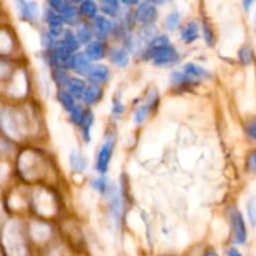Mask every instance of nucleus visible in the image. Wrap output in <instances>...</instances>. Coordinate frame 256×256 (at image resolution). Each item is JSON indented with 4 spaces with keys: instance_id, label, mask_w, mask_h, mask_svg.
<instances>
[{
    "instance_id": "obj_1",
    "label": "nucleus",
    "mask_w": 256,
    "mask_h": 256,
    "mask_svg": "<svg viewBox=\"0 0 256 256\" xmlns=\"http://www.w3.org/2000/svg\"><path fill=\"white\" fill-rule=\"evenodd\" d=\"M230 222H232L234 242L236 244H244L246 242L248 232L242 212H238L236 209H232V212H230Z\"/></svg>"
},
{
    "instance_id": "obj_39",
    "label": "nucleus",
    "mask_w": 256,
    "mask_h": 256,
    "mask_svg": "<svg viewBox=\"0 0 256 256\" xmlns=\"http://www.w3.org/2000/svg\"><path fill=\"white\" fill-rule=\"evenodd\" d=\"M204 256H219V255H218L216 252H208Z\"/></svg>"
},
{
    "instance_id": "obj_8",
    "label": "nucleus",
    "mask_w": 256,
    "mask_h": 256,
    "mask_svg": "<svg viewBox=\"0 0 256 256\" xmlns=\"http://www.w3.org/2000/svg\"><path fill=\"white\" fill-rule=\"evenodd\" d=\"M46 20L49 22V32L52 36H58V35L62 34V24H64V19L62 18V15L56 14L52 10L48 12L46 14Z\"/></svg>"
},
{
    "instance_id": "obj_15",
    "label": "nucleus",
    "mask_w": 256,
    "mask_h": 256,
    "mask_svg": "<svg viewBox=\"0 0 256 256\" xmlns=\"http://www.w3.org/2000/svg\"><path fill=\"white\" fill-rule=\"evenodd\" d=\"M92 28L86 22H79L76 26V38L80 44H90L92 40Z\"/></svg>"
},
{
    "instance_id": "obj_22",
    "label": "nucleus",
    "mask_w": 256,
    "mask_h": 256,
    "mask_svg": "<svg viewBox=\"0 0 256 256\" xmlns=\"http://www.w3.org/2000/svg\"><path fill=\"white\" fill-rule=\"evenodd\" d=\"M92 122H94V115L90 112L85 114V119L82 122V136H84L85 142H90V128H92Z\"/></svg>"
},
{
    "instance_id": "obj_37",
    "label": "nucleus",
    "mask_w": 256,
    "mask_h": 256,
    "mask_svg": "<svg viewBox=\"0 0 256 256\" xmlns=\"http://www.w3.org/2000/svg\"><path fill=\"white\" fill-rule=\"evenodd\" d=\"M228 256H242V255L240 254L236 249H230L229 252H228Z\"/></svg>"
},
{
    "instance_id": "obj_26",
    "label": "nucleus",
    "mask_w": 256,
    "mask_h": 256,
    "mask_svg": "<svg viewBox=\"0 0 256 256\" xmlns=\"http://www.w3.org/2000/svg\"><path fill=\"white\" fill-rule=\"evenodd\" d=\"M239 59L242 64L248 65L252 62V50L249 46H242L239 52Z\"/></svg>"
},
{
    "instance_id": "obj_11",
    "label": "nucleus",
    "mask_w": 256,
    "mask_h": 256,
    "mask_svg": "<svg viewBox=\"0 0 256 256\" xmlns=\"http://www.w3.org/2000/svg\"><path fill=\"white\" fill-rule=\"evenodd\" d=\"M100 96H102V89H100L99 85L92 84L89 86H86V90H85L82 99H84L85 104L92 105L99 102Z\"/></svg>"
},
{
    "instance_id": "obj_21",
    "label": "nucleus",
    "mask_w": 256,
    "mask_h": 256,
    "mask_svg": "<svg viewBox=\"0 0 256 256\" xmlns=\"http://www.w3.org/2000/svg\"><path fill=\"white\" fill-rule=\"evenodd\" d=\"M22 16L24 19H32L36 15L38 5L36 2H22Z\"/></svg>"
},
{
    "instance_id": "obj_24",
    "label": "nucleus",
    "mask_w": 256,
    "mask_h": 256,
    "mask_svg": "<svg viewBox=\"0 0 256 256\" xmlns=\"http://www.w3.org/2000/svg\"><path fill=\"white\" fill-rule=\"evenodd\" d=\"M85 114H86V112H84V110H82V108L80 106V105H76V106L70 112V116H72V122L78 125L82 124V122H84L85 119Z\"/></svg>"
},
{
    "instance_id": "obj_16",
    "label": "nucleus",
    "mask_w": 256,
    "mask_h": 256,
    "mask_svg": "<svg viewBox=\"0 0 256 256\" xmlns=\"http://www.w3.org/2000/svg\"><path fill=\"white\" fill-rule=\"evenodd\" d=\"M110 59L119 68L126 66L128 62H129V56L124 49H112L110 52Z\"/></svg>"
},
{
    "instance_id": "obj_30",
    "label": "nucleus",
    "mask_w": 256,
    "mask_h": 256,
    "mask_svg": "<svg viewBox=\"0 0 256 256\" xmlns=\"http://www.w3.org/2000/svg\"><path fill=\"white\" fill-rule=\"evenodd\" d=\"M168 42H169V39H168L166 35H160V36H156L152 42H150V48H152V49L164 48L168 46Z\"/></svg>"
},
{
    "instance_id": "obj_28",
    "label": "nucleus",
    "mask_w": 256,
    "mask_h": 256,
    "mask_svg": "<svg viewBox=\"0 0 256 256\" xmlns=\"http://www.w3.org/2000/svg\"><path fill=\"white\" fill-rule=\"evenodd\" d=\"M52 76H54V80L58 82V84L60 85H68V82H69L70 78H68L66 72H64V69L62 68H56V69L54 70V74H52Z\"/></svg>"
},
{
    "instance_id": "obj_40",
    "label": "nucleus",
    "mask_w": 256,
    "mask_h": 256,
    "mask_svg": "<svg viewBox=\"0 0 256 256\" xmlns=\"http://www.w3.org/2000/svg\"><path fill=\"white\" fill-rule=\"evenodd\" d=\"M252 2H244V5H245V6H246V9H248V8H249V6H252Z\"/></svg>"
},
{
    "instance_id": "obj_19",
    "label": "nucleus",
    "mask_w": 256,
    "mask_h": 256,
    "mask_svg": "<svg viewBox=\"0 0 256 256\" xmlns=\"http://www.w3.org/2000/svg\"><path fill=\"white\" fill-rule=\"evenodd\" d=\"M62 44L70 50V52H75L79 48V40H78L76 34L72 32V30H65L64 32V40H62Z\"/></svg>"
},
{
    "instance_id": "obj_31",
    "label": "nucleus",
    "mask_w": 256,
    "mask_h": 256,
    "mask_svg": "<svg viewBox=\"0 0 256 256\" xmlns=\"http://www.w3.org/2000/svg\"><path fill=\"white\" fill-rule=\"evenodd\" d=\"M148 112H149V105H144V106L139 108L138 112H135V120L136 122H142L148 116Z\"/></svg>"
},
{
    "instance_id": "obj_23",
    "label": "nucleus",
    "mask_w": 256,
    "mask_h": 256,
    "mask_svg": "<svg viewBox=\"0 0 256 256\" xmlns=\"http://www.w3.org/2000/svg\"><path fill=\"white\" fill-rule=\"evenodd\" d=\"M155 34H156V29L154 28V25H145L139 32L140 39H142V42H152L155 39Z\"/></svg>"
},
{
    "instance_id": "obj_13",
    "label": "nucleus",
    "mask_w": 256,
    "mask_h": 256,
    "mask_svg": "<svg viewBox=\"0 0 256 256\" xmlns=\"http://www.w3.org/2000/svg\"><path fill=\"white\" fill-rule=\"evenodd\" d=\"M59 14L62 15V18L64 19V22H66V24H74V22H76L78 10L72 4H70V2H64Z\"/></svg>"
},
{
    "instance_id": "obj_14",
    "label": "nucleus",
    "mask_w": 256,
    "mask_h": 256,
    "mask_svg": "<svg viewBox=\"0 0 256 256\" xmlns=\"http://www.w3.org/2000/svg\"><path fill=\"white\" fill-rule=\"evenodd\" d=\"M185 74L189 78H195V79H202V78L210 76V74L208 72V70H205L204 68L199 66V65L194 64V62H188L184 66Z\"/></svg>"
},
{
    "instance_id": "obj_18",
    "label": "nucleus",
    "mask_w": 256,
    "mask_h": 256,
    "mask_svg": "<svg viewBox=\"0 0 256 256\" xmlns=\"http://www.w3.org/2000/svg\"><path fill=\"white\" fill-rule=\"evenodd\" d=\"M79 12L86 18H96L98 5L92 0H85L80 4Z\"/></svg>"
},
{
    "instance_id": "obj_32",
    "label": "nucleus",
    "mask_w": 256,
    "mask_h": 256,
    "mask_svg": "<svg viewBox=\"0 0 256 256\" xmlns=\"http://www.w3.org/2000/svg\"><path fill=\"white\" fill-rule=\"evenodd\" d=\"M202 32H204V38L206 44L212 45V42H214V34H212V29H210V26L206 24V22L202 24Z\"/></svg>"
},
{
    "instance_id": "obj_29",
    "label": "nucleus",
    "mask_w": 256,
    "mask_h": 256,
    "mask_svg": "<svg viewBox=\"0 0 256 256\" xmlns=\"http://www.w3.org/2000/svg\"><path fill=\"white\" fill-rule=\"evenodd\" d=\"M118 5L119 4L116 2H104L102 5V10L105 14L114 16L118 12Z\"/></svg>"
},
{
    "instance_id": "obj_34",
    "label": "nucleus",
    "mask_w": 256,
    "mask_h": 256,
    "mask_svg": "<svg viewBox=\"0 0 256 256\" xmlns=\"http://www.w3.org/2000/svg\"><path fill=\"white\" fill-rule=\"evenodd\" d=\"M246 166L250 172H256V150H254V152H252L249 155H248Z\"/></svg>"
},
{
    "instance_id": "obj_3",
    "label": "nucleus",
    "mask_w": 256,
    "mask_h": 256,
    "mask_svg": "<svg viewBox=\"0 0 256 256\" xmlns=\"http://www.w3.org/2000/svg\"><path fill=\"white\" fill-rule=\"evenodd\" d=\"M156 8L152 2H142L135 12V19L145 25H152L156 19Z\"/></svg>"
},
{
    "instance_id": "obj_12",
    "label": "nucleus",
    "mask_w": 256,
    "mask_h": 256,
    "mask_svg": "<svg viewBox=\"0 0 256 256\" xmlns=\"http://www.w3.org/2000/svg\"><path fill=\"white\" fill-rule=\"evenodd\" d=\"M199 36V25L195 22H190L185 25L182 32V38L185 42H192Z\"/></svg>"
},
{
    "instance_id": "obj_38",
    "label": "nucleus",
    "mask_w": 256,
    "mask_h": 256,
    "mask_svg": "<svg viewBox=\"0 0 256 256\" xmlns=\"http://www.w3.org/2000/svg\"><path fill=\"white\" fill-rule=\"evenodd\" d=\"M122 109H124V108H122V105L118 104V105H115L114 109H112V112H115V114H119V112H122Z\"/></svg>"
},
{
    "instance_id": "obj_27",
    "label": "nucleus",
    "mask_w": 256,
    "mask_h": 256,
    "mask_svg": "<svg viewBox=\"0 0 256 256\" xmlns=\"http://www.w3.org/2000/svg\"><path fill=\"white\" fill-rule=\"evenodd\" d=\"M70 162H72V169L78 170V172H82V170H84L85 166H86V162H85L84 158L75 154V152L72 155V160H70Z\"/></svg>"
},
{
    "instance_id": "obj_6",
    "label": "nucleus",
    "mask_w": 256,
    "mask_h": 256,
    "mask_svg": "<svg viewBox=\"0 0 256 256\" xmlns=\"http://www.w3.org/2000/svg\"><path fill=\"white\" fill-rule=\"evenodd\" d=\"M109 75H110V70L106 65L98 64L92 68V70H90L89 74H88V79H89V82H92L94 85H98V84H102V82H108Z\"/></svg>"
},
{
    "instance_id": "obj_17",
    "label": "nucleus",
    "mask_w": 256,
    "mask_h": 256,
    "mask_svg": "<svg viewBox=\"0 0 256 256\" xmlns=\"http://www.w3.org/2000/svg\"><path fill=\"white\" fill-rule=\"evenodd\" d=\"M58 99H59V102H62V106H64L69 112H72L75 106H76V105H75L74 96H72L69 92H65V90H59V92H58Z\"/></svg>"
},
{
    "instance_id": "obj_7",
    "label": "nucleus",
    "mask_w": 256,
    "mask_h": 256,
    "mask_svg": "<svg viewBox=\"0 0 256 256\" xmlns=\"http://www.w3.org/2000/svg\"><path fill=\"white\" fill-rule=\"evenodd\" d=\"M112 29V24L109 19H106L105 16H96L94 20V30L95 34H96L98 39L102 40L110 34Z\"/></svg>"
},
{
    "instance_id": "obj_35",
    "label": "nucleus",
    "mask_w": 256,
    "mask_h": 256,
    "mask_svg": "<svg viewBox=\"0 0 256 256\" xmlns=\"http://www.w3.org/2000/svg\"><path fill=\"white\" fill-rule=\"evenodd\" d=\"M246 132L252 140H255L256 142V118L255 119L250 120L249 124L246 125Z\"/></svg>"
},
{
    "instance_id": "obj_25",
    "label": "nucleus",
    "mask_w": 256,
    "mask_h": 256,
    "mask_svg": "<svg viewBox=\"0 0 256 256\" xmlns=\"http://www.w3.org/2000/svg\"><path fill=\"white\" fill-rule=\"evenodd\" d=\"M192 78L188 76L185 72H172V82L175 86H182L185 84H189Z\"/></svg>"
},
{
    "instance_id": "obj_2",
    "label": "nucleus",
    "mask_w": 256,
    "mask_h": 256,
    "mask_svg": "<svg viewBox=\"0 0 256 256\" xmlns=\"http://www.w3.org/2000/svg\"><path fill=\"white\" fill-rule=\"evenodd\" d=\"M149 56L154 60L156 65H168L172 64L178 60L179 55L175 48L172 46H164V48H156V49H150Z\"/></svg>"
},
{
    "instance_id": "obj_36",
    "label": "nucleus",
    "mask_w": 256,
    "mask_h": 256,
    "mask_svg": "<svg viewBox=\"0 0 256 256\" xmlns=\"http://www.w3.org/2000/svg\"><path fill=\"white\" fill-rule=\"evenodd\" d=\"M249 216L252 224H256V199H252L249 202Z\"/></svg>"
},
{
    "instance_id": "obj_33",
    "label": "nucleus",
    "mask_w": 256,
    "mask_h": 256,
    "mask_svg": "<svg viewBox=\"0 0 256 256\" xmlns=\"http://www.w3.org/2000/svg\"><path fill=\"white\" fill-rule=\"evenodd\" d=\"M92 186H94L98 192H105V190L109 186V182H108V180L104 179V178H102V179H95V182H92Z\"/></svg>"
},
{
    "instance_id": "obj_20",
    "label": "nucleus",
    "mask_w": 256,
    "mask_h": 256,
    "mask_svg": "<svg viewBox=\"0 0 256 256\" xmlns=\"http://www.w3.org/2000/svg\"><path fill=\"white\" fill-rule=\"evenodd\" d=\"M180 22V12L174 10L170 14H168V16L165 18V22H164V28L168 30V32H172L178 28Z\"/></svg>"
},
{
    "instance_id": "obj_5",
    "label": "nucleus",
    "mask_w": 256,
    "mask_h": 256,
    "mask_svg": "<svg viewBox=\"0 0 256 256\" xmlns=\"http://www.w3.org/2000/svg\"><path fill=\"white\" fill-rule=\"evenodd\" d=\"M112 142H108L100 148L99 154H98V160H96V169L98 172H102V174L106 172L110 159H112Z\"/></svg>"
},
{
    "instance_id": "obj_10",
    "label": "nucleus",
    "mask_w": 256,
    "mask_h": 256,
    "mask_svg": "<svg viewBox=\"0 0 256 256\" xmlns=\"http://www.w3.org/2000/svg\"><path fill=\"white\" fill-rule=\"evenodd\" d=\"M68 90L74 98H82L86 86H85L84 80L80 78H70L68 82Z\"/></svg>"
},
{
    "instance_id": "obj_9",
    "label": "nucleus",
    "mask_w": 256,
    "mask_h": 256,
    "mask_svg": "<svg viewBox=\"0 0 256 256\" xmlns=\"http://www.w3.org/2000/svg\"><path fill=\"white\" fill-rule=\"evenodd\" d=\"M85 54L90 60H100L105 55V46L102 42H92L86 45Z\"/></svg>"
},
{
    "instance_id": "obj_4",
    "label": "nucleus",
    "mask_w": 256,
    "mask_h": 256,
    "mask_svg": "<svg viewBox=\"0 0 256 256\" xmlns=\"http://www.w3.org/2000/svg\"><path fill=\"white\" fill-rule=\"evenodd\" d=\"M69 68L78 74L88 75L92 66L90 65V59L85 52H76V54L72 55Z\"/></svg>"
}]
</instances>
